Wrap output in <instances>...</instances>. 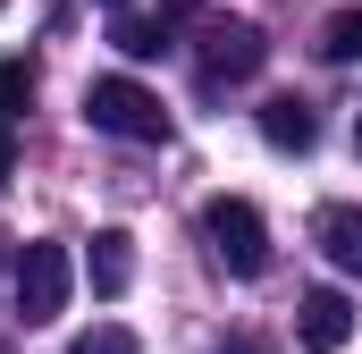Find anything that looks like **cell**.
<instances>
[{"label": "cell", "instance_id": "cell-1", "mask_svg": "<svg viewBox=\"0 0 362 354\" xmlns=\"http://www.w3.org/2000/svg\"><path fill=\"white\" fill-rule=\"evenodd\" d=\"M85 118L101 127V135H118V144H169L160 93L135 85V76H93V85H85Z\"/></svg>", "mask_w": 362, "mask_h": 354}, {"label": "cell", "instance_id": "cell-2", "mask_svg": "<svg viewBox=\"0 0 362 354\" xmlns=\"http://www.w3.org/2000/svg\"><path fill=\"white\" fill-rule=\"evenodd\" d=\"M202 245H211V262L236 270V278H262L270 270V228H262V211L245 194H211L202 202Z\"/></svg>", "mask_w": 362, "mask_h": 354}, {"label": "cell", "instance_id": "cell-3", "mask_svg": "<svg viewBox=\"0 0 362 354\" xmlns=\"http://www.w3.org/2000/svg\"><path fill=\"white\" fill-rule=\"evenodd\" d=\"M262 59H270L262 25H245V17H211V25H202V51H194V85H202V93L253 85V76H262Z\"/></svg>", "mask_w": 362, "mask_h": 354}, {"label": "cell", "instance_id": "cell-4", "mask_svg": "<svg viewBox=\"0 0 362 354\" xmlns=\"http://www.w3.org/2000/svg\"><path fill=\"white\" fill-rule=\"evenodd\" d=\"M68 287H76L68 245H25V253H17V312H25V329L59 321V312H68Z\"/></svg>", "mask_w": 362, "mask_h": 354}, {"label": "cell", "instance_id": "cell-5", "mask_svg": "<svg viewBox=\"0 0 362 354\" xmlns=\"http://www.w3.org/2000/svg\"><path fill=\"white\" fill-rule=\"evenodd\" d=\"M295 338L312 354H346L354 346V304H346L337 287H312V295L295 304Z\"/></svg>", "mask_w": 362, "mask_h": 354}, {"label": "cell", "instance_id": "cell-6", "mask_svg": "<svg viewBox=\"0 0 362 354\" xmlns=\"http://www.w3.org/2000/svg\"><path fill=\"white\" fill-rule=\"evenodd\" d=\"M262 144H270V152H312V144H320V110H312L303 93H270V101H262Z\"/></svg>", "mask_w": 362, "mask_h": 354}, {"label": "cell", "instance_id": "cell-7", "mask_svg": "<svg viewBox=\"0 0 362 354\" xmlns=\"http://www.w3.org/2000/svg\"><path fill=\"white\" fill-rule=\"evenodd\" d=\"M85 278H93V295H110V304H118V295L135 287V236H127V228H101V236H93V253H85Z\"/></svg>", "mask_w": 362, "mask_h": 354}, {"label": "cell", "instance_id": "cell-8", "mask_svg": "<svg viewBox=\"0 0 362 354\" xmlns=\"http://www.w3.org/2000/svg\"><path fill=\"white\" fill-rule=\"evenodd\" d=\"M312 236H320V253L346 270V278H362V202H329L312 219Z\"/></svg>", "mask_w": 362, "mask_h": 354}, {"label": "cell", "instance_id": "cell-9", "mask_svg": "<svg viewBox=\"0 0 362 354\" xmlns=\"http://www.w3.org/2000/svg\"><path fill=\"white\" fill-rule=\"evenodd\" d=\"M320 59H329V68H362V0H354V8H329V25H320Z\"/></svg>", "mask_w": 362, "mask_h": 354}, {"label": "cell", "instance_id": "cell-10", "mask_svg": "<svg viewBox=\"0 0 362 354\" xmlns=\"http://www.w3.org/2000/svg\"><path fill=\"white\" fill-rule=\"evenodd\" d=\"M110 42H118L127 59H160V51L177 42V25H169V17H118V25H110Z\"/></svg>", "mask_w": 362, "mask_h": 354}, {"label": "cell", "instance_id": "cell-11", "mask_svg": "<svg viewBox=\"0 0 362 354\" xmlns=\"http://www.w3.org/2000/svg\"><path fill=\"white\" fill-rule=\"evenodd\" d=\"M68 354H144V338L127 321H93L85 338H68Z\"/></svg>", "mask_w": 362, "mask_h": 354}, {"label": "cell", "instance_id": "cell-12", "mask_svg": "<svg viewBox=\"0 0 362 354\" xmlns=\"http://www.w3.org/2000/svg\"><path fill=\"white\" fill-rule=\"evenodd\" d=\"M25 101H34V68L25 59H0V118H25Z\"/></svg>", "mask_w": 362, "mask_h": 354}, {"label": "cell", "instance_id": "cell-13", "mask_svg": "<svg viewBox=\"0 0 362 354\" xmlns=\"http://www.w3.org/2000/svg\"><path fill=\"white\" fill-rule=\"evenodd\" d=\"M17 177V135H8V118H0V185Z\"/></svg>", "mask_w": 362, "mask_h": 354}, {"label": "cell", "instance_id": "cell-14", "mask_svg": "<svg viewBox=\"0 0 362 354\" xmlns=\"http://www.w3.org/2000/svg\"><path fill=\"white\" fill-rule=\"evenodd\" d=\"M160 17H169V25H185V17H194V0H160Z\"/></svg>", "mask_w": 362, "mask_h": 354}, {"label": "cell", "instance_id": "cell-15", "mask_svg": "<svg viewBox=\"0 0 362 354\" xmlns=\"http://www.w3.org/2000/svg\"><path fill=\"white\" fill-rule=\"evenodd\" d=\"M219 354H262V346H253V338H228V346H219Z\"/></svg>", "mask_w": 362, "mask_h": 354}, {"label": "cell", "instance_id": "cell-16", "mask_svg": "<svg viewBox=\"0 0 362 354\" xmlns=\"http://www.w3.org/2000/svg\"><path fill=\"white\" fill-rule=\"evenodd\" d=\"M354 152H362V110H354Z\"/></svg>", "mask_w": 362, "mask_h": 354}, {"label": "cell", "instance_id": "cell-17", "mask_svg": "<svg viewBox=\"0 0 362 354\" xmlns=\"http://www.w3.org/2000/svg\"><path fill=\"white\" fill-rule=\"evenodd\" d=\"M110 8H127V0H110Z\"/></svg>", "mask_w": 362, "mask_h": 354}, {"label": "cell", "instance_id": "cell-18", "mask_svg": "<svg viewBox=\"0 0 362 354\" xmlns=\"http://www.w3.org/2000/svg\"><path fill=\"white\" fill-rule=\"evenodd\" d=\"M0 8H8V0H0Z\"/></svg>", "mask_w": 362, "mask_h": 354}]
</instances>
